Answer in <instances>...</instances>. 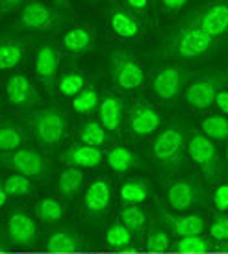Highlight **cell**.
<instances>
[{
	"label": "cell",
	"instance_id": "9",
	"mask_svg": "<svg viewBox=\"0 0 228 254\" xmlns=\"http://www.w3.org/2000/svg\"><path fill=\"white\" fill-rule=\"evenodd\" d=\"M104 21L110 34L121 41H136L143 37L145 22L124 4L114 2L104 9Z\"/></svg>",
	"mask_w": 228,
	"mask_h": 254
},
{
	"label": "cell",
	"instance_id": "39",
	"mask_svg": "<svg viewBox=\"0 0 228 254\" xmlns=\"http://www.w3.org/2000/svg\"><path fill=\"white\" fill-rule=\"evenodd\" d=\"M160 15H174L189 6L191 0H154Z\"/></svg>",
	"mask_w": 228,
	"mask_h": 254
},
{
	"label": "cell",
	"instance_id": "32",
	"mask_svg": "<svg viewBox=\"0 0 228 254\" xmlns=\"http://www.w3.org/2000/svg\"><path fill=\"white\" fill-rule=\"evenodd\" d=\"M119 223H122L134 236H139L147 230V213L139 206H124L119 213Z\"/></svg>",
	"mask_w": 228,
	"mask_h": 254
},
{
	"label": "cell",
	"instance_id": "19",
	"mask_svg": "<svg viewBox=\"0 0 228 254\" xmlns=\"http://www.w3.org/2000/svg\"><path fill=\"white\" fill-rule=\"evenodd\" d=\"M7 240L17 247H28L37 238V225L34 217H30L24 212L9 213L6 225Z\"/></svg>",
	"mask_w": 228,
	"mask_h": 254
},
{
	"label": "cell",
	"instance_id": "26",
	"mask_svg": "<svg viewBox=\"0 0 228 254\" xmlns=\"http://www.w3.org/2000/svg\"><path fill=\"white\" fill-rule=\"evenodd\" d=\"M200 132L208 135L212 141H227L228 143V117L223 113L206 115L200 121Z\"/></svg>",
	"mask_w": 228,
	"mask_h": 254
},
{
	"label": "cell",
	"instance_id": "5",
	"mask_svg": "<svg viewBox=\"0 0 228 254\" xmlns=\"http://www.w3.org/2000/svg\"><path fill=\"white\" fill-rule=\"evenodd\" d=\"M185 152L191 158V162L197 165V169L200 171L202 178L208 184H214L221 178L223 162L219 158V152H217L214 141L208 135L202 134L200 130H195L189 134Z\"/></svg>",
	"mask_w": 228,
	"mask_h": 254
},
{
	"label": "cell",
	"instance_id": "16",
	"mask_svg": "<svg viewBox=\"0 0 228 254\" xmlns=\"http://www.w3.org/2000/svg\"><path fill=\"white\" fill-rule=\"evenodd\" d=\"M112 202V182L106 177L93 178L84 191V206L91 217H100L108 212Z\"/></svg>",
	"mask_w": 228,
	"mask_h": 254
},
{
	"label": "cell",
	"instance_id": "30",
	"mask_svg": "<svg viewBox=\"0 0 228 254\" xmlns=\"http://www.w3.org/2000/svg\"><path fill=\"white\" fill-rule=\"evenodd\" d=\"M104 241L108 247L112 249H136V236L122 223H114L108 226Z\"/></svg>",
	"mask_w": 228,
	"mask_h": 254
},
{
	"label": "cell",
	"instance_id": "41",
	"mask_svg": "<svg viewBox=\"0 0 228 254\" xmlns=\"http://www.w3.org/2000/svg\"><path fill=\"white\" fill-rule=\"evenodd\" d=\"M212 200H214L215 210H219L221 213L228 212V182H223L215 188Z\"/></svg>",
	"mask_w": 228,
	"mask_h": 254
},
{
	"label": "cell",
	"instance_id": "36",
	"mask_svg": "<svg viewBox=\"0 0 228 254\" xmlns=\"http://www.w3.org/2000/svg\"><path fill=\"white\" fill-rule=\"evenodd\" d=\"M210 249H212L210 240L204 238L202 234L184 236V238H178L176 243H174V251H178V253H208Z\"/></svg>",
	"mask_w": 228,
	"mask_h": 254
},
{
	"label": "cell",
	"instance_id": "34",
	"mask_svg": "<svg viewBox=\"0 0 228 254\" xmlns=\"http://www.w3.org/2000/svg\"><path fill=\"white\" fill-rule=\"evenodd\" d=\"M100 97L95 87L87 85L82 93H78L74 99H71V108L74 113L78 115H91L95 110H99L100 106Z\"/></svg>",
	"mask_w": 228,
	"mask_h": 254
},
{
	"label": "cell",
	"instance_id": "28",
	"mask_svg": "<svg viewBox=\"0 0 228 254\" xmlns=\"http://www.w3.org/2000/svg\"><path fill=\"white\" fill-rule=\"evenodd\" d=\"M84 184V173L78 167H67L57 177V191L67 198H74L82 190Z\"/></svg>",
	"mask_w": 228,
	"mask_h": 254
},
{
	"label": "cell",
	"instance_id": "27",
	"mask_svg": "<svg viewBox=\"0 0 228 254\" xmlns=\"http://www.w3.org/2000/svg\"><path fill=\"white\" fill-rule=\"evenodd\" d=\"M80 249L78 234L71 228H61L54 232L47 241V251L49 253H74Z\"/></svg>",
	"mask_w": 228,
	"mask_h": 254
},
{
	"label": "cell",
	"instance_id": "22",
	"mask_svg": "<svg viewBox=\"0 0 228 254\" xmlns=\"http://www.w3.org/2000/svg\"><path fill=\"white\" fill-rule=\"evenodd\" d=\"M26 58V45L17 37L6 36L0 43V67L7 72L11 69H17Z\"/></svg>",
	"mask_w": 228,
	"mask_h": 254
},
{
	"label": "cell",
	"instance_id": "24",
	"mask_svg": "<svg viewBox=\"0 0 228 254\" xmlns=\"http://www.w3.org/2000/svg\"><path fill=\"white\" fill-rule=\"evenodd\" d=\"M150 195V186L143 178H128L119 188V200L124 206H139Z\"/></svg>",
	"mask_w": 228,
	"mask_h": 254
},
{
	"label": "cell",
	"instance_id": "31",
	"mask_svg": "<svg viewBox=\"0 0 228 254\" xmlns=\"http://www.w3.org/2000/svg\"><path fill=\"white\" fill-rule=\"evenodd\" d=\"M24 143V130L15 123L4 121L0 127V150L2 154L19 150Z\"/></svg>",
	"mask_w": 228,
	"mask_h": 254
},
{
	"label": "cell",
	"instance_id": "44",
	"mask_svg": "<svg viewBox=\"0 0 228 254\" xmlns=\"http://www.w3.org/2000/svg\"><path fill=\"white\" fill-rule=\"evenodd\" d=\"M7 197H9V195H7L6 191H4V190H0V204H2V206H6V204H7Z\"/></svg>",
	"mask_w": 228,
	"mask_h": 254
},
{
	"label": "cell",
	"instance_id": "20",
	"mask_svg": "<svg viewBox=\"0 0 228 254\" xmlns=\"http://www.w3.org/2000/svg\"><path fill=\"white\" fill-rule=\"evenodd\" d=\"M158 210H160L162 221H164L165 225L169 226L178 238H184V236H197V234L204 232V228H206V221H204L202 215H197V213H169V212H165L162 206H158Z\"/></svg>",
	"mask_w": 228,
	"mask_h": 254
},
{
	"label": "cell",
	"instance_id": "3",
	"mask_svg": "<svg viewBox=\"0 0 228 254\" xmlns=\"http://www.w3.org/2000/svg\"><path fill=\"white\" fill-rule=\"evenodd\" d=\"M189 134L182 125H169L152 141V158L167 173H174L184 163Z\"/></svg>",
	"mask_w": 228,
	"mask_h": 254
},
{
	"label": "cell",
	"instance_id": "7",
	"mask_svg": "<svg viewBox=\"0 0 228 254\" xmlns=\"http://www.w3.org/2000/svg\"><path fill=\"white\" fill-rule=\"evenodd\" d=\"M227 82V72L223 71H212L206 74H199L193 78L189 85L184 91L185 104L197 112H204L215 104L217 93L223 89V85Z\"/></svg>",
	"mask_w": 228,
	"mask_h": 254
},
{
	"label": "cell",
	"instance_id": "45",
	"mask_svg": "<svg viewBox=\"0 0 228 254\" xmlns=\"http://www.w3.org/2000/svg\"><path fill=\"white\" fill-rule=\"evenodd\" d=\"M54 4H56V6L67 7V6H69V0H54Z\"/></svg>",
	"mask_w": 228,
	"mask_h": 254
},
{
	"label": "cell",
	"instance_id": "15",
	"mask_svg": "<svg viewBox=\"0 0 228 254\" xmlns=\"http://www.w3.org/2000/svg\"><path fill=\"white\" fill-rule=\"evenodd\" d=\"M195 21L217 41L228 36V0H214L195 15Z\"/></svg>",
	"mask_w": 228,
	"mask_h": 254
},
{
	"label": "cell",
	"instance_id": "6",
	"mask_svg": "<svg viewBox=\"0 0 228 254\" xmlns=\"http://www.w3.org/2000/svg\"><path fill=\"white\" fill-rule=\"evenodd\" d=\"M197 76L182 65H164L152 76L150 89L158 102H174L189 85V80Z\"/></svg>",
	"mask_w": 228,
	"mask_h": 254
},
{
	"label": "cell",
	"instance_id": "1",
	"mask_svg": "<svg viewBox=\"0 0 228 254\" xmlns=\"http://www.w3.org/2000/svg\"><path fill=\"white\" fill-rule=\"evenodd\" d=\"M217 49V39L206 34L195 19L182 22L172 30L162 45V56L172 62H197L212 56Z\"/></svg>",
	"mask_w": 228,
	"mask_h": 254
},
{
	"label": "cell",
	"instance_id": "47",
	"mask_svg": "<svg viewBox=\"0 0 228 254\" xmlns=\"http://www.w3.org/2000/svg\"><path fill=\"white\" fill-rule=\"evenodd\" d=\"M225 160H227V167H228V143H227V148H225Z\"/></svg>",
	"mask_w": 228,
	"mask_h": 254
},
{
	"label": "cell",
	"instance_id": "35",
	"mask_svg": "<svg viewBox=\"0 0 228 254\" xmlns=\"http://www.w3.org/2000/svg\"><path fill=\"white\" fill-rule=\"evenodd\" d=\"M2 190L6 191L11 198L17 197H26L34 191V184L28 177L19 175V173H11L2 180Z\"/></svg>",
	"mask_w": 228,
	"mask_h": 254
},
{
	"label": "cell",
	"instance_id": "12",
	"mask_svg": "<svg viewBox=\"0 0 228 254\" xmlns=\"http://www.w3.org/2000/svg\"><path fill=\"white\" fill-rule=\"evenodd\" d=\"M2 163H4V167L11 169L13 173L24 175L34 180L43 178L50 169L49 158L32 148H19L13 152L2 154Z\"/></svg>",
	"mask_w": 228,
	"mask_h": 254
},
{
	"label": "cell",
	"instance_id": "14",
	"mask_svg": "<svg viewBox=\"0 0 228 254\" xmlns=\"http://www.w3.org/2000/svg\"><path fill=\"white\" fill-rule=\"evenodd\" d=\"M4 91H6L7 102L15 108H21V110H34L41 102L39 91L36 89L34 82L21 72H15L11 76H7Z\"/></svg>",
	"mask_w": 228,
	"mask_h": 254
},
{
	"label": "cell",
	"instance_id": "10",
	"mask_svg": "<svg viewBox=\"0 0 228 254\" xmlns=\"http://www.w3.org/2000/svg\"><path fill=\"white\" fill-rule=\"evenodd\" d=\"M165 198L176 213H189V210L202 206L204 190L195 177H180L167 186Z\"/></svg>",
	"mask_w": 228,
	"mask_h": 254
},
{
	"label": "cell",
	"instance_id": "37",
	"mask_svg": "<svg viewBox=\"0 0 228 254\" xmlns=\"http://www.w3.org/2000/svg\"><path fill=\"white\" fill-rule=\"evenodd\" d=\"M171 247V240H169V234L165 232L164 228L154 226L150 228L147 236H145V249L150 253H165Z\"/></svg>",
	"mask_w": 228,
	"mask_h": 254
},
{
	"label": "cell",
	"instance_id": "42",
	"mask_svg": "<svg viewBox=\"0 0 228 254\" xmlns=\"http://www.w3.org/2000/svg\"><path fill=\"white\" fill-rule=\"evenodd\" d=\"M215 106L219 108V112H221L223 115H227V117H228V89H225V87H223L221 91L217 93Z\"/></svg>",
	"mask_w": 228,
	"mask_h": 254
},
{
	"label": "cell",
	"instance_id": "43",
	"mask_svg": "<svg viewBox=\"0 0 228 254\" xmlns=\"http://www.w3.org/2000/svg\"><path fill=\"white\" fill-rule=\"evenodd\" d=\"M22 2L24 0H0V7H2V13L7 15L15 11V9H19L22 6Z\"/></svg>",
	"mask_w": 228,
	"mask_h": 254
},
{
	"label": "cell",
	"instance_id": "38",
	"mask_svg": "<svg viewBox=\"0 0 228 254\" xmlns=\"http://www.w3.org/2000/svg\"><path fill=\"white\" fill-rule=\"evenodd\" d=\"M121 4H124L130 11H134L143 22L154 21V6H156L154 0H121Z\"/></svg>",
	"mask_w": 228,
	"mask_h": 254
},
{
	"label": "cell",
	"instance_id": "8",
	"mask_svg": "<svg viewBox=\"0 0 228 254\" xmlns=\"http://www.w3.org/2000/svg\"><path fill=\"white\" fill-rule=\"evenodd\" d=\"M164 115L156 106H152L147 100H134L126 112V128L128 134L136 139H145L150 135L162 132Z\"/></svg>",
	"mask_w": 228,
	"mask_h": 254
},
{
	"label": "cell",
	"instance_id": "21",
	"mask_svg": "<svg viewBox=\"0 0 228 254\" xmlns=\"http://www.w3.org/2000/svg\"><path fill=\"white\" fill-rule=\"evenodd\" d=\"M59 160L67 163L69 167H78V169H93L102 163L104 154L100 152V148L89 147L86 143H74L71 147L63 150Z\"/></svg>",
	"mask_w": 228,
	"mask_h": 254
},
{
	"label": "cell",
	"instance_id": "4",
	"mask_svg": "<svg viewBox=\"0 0 228 254\" xmlns=\"http://www.w3.org/2000/svg\"><path fill=\"white\" fill-rule=\"evenodd\" d=\"M108 69L114 87L122 93H134L141 89L147 80V72L141 62L126 49L112 50L108 58Z\"/></svg>",
	"mask_w": 228,
	"mask_h": 254
},
{
	"label": "cell",
	"instance_id": "2",
	"mask_svg": "<svg viewBox=\"0 0 228 254\" xmlns=\"http://www.w3.org/2000/svg\"><path fill=\"white\" fill-rule=\"evenodd\" d=\"M26 121L39 147L47 150H54L59 147L69 132V117L63 112V108L56 104L34 110L26 115Z\"/></svg>",
	"mask_w": 228,
	"mask_h": 254
},
{
	"label": "cell",
	"instance_id": "40",
	"mask_svg": "<svg viewBox=\"0 0 228 254\" xmlns=\"http://www.w3.org/2000/svg\"><path fill=\"white\" fill-rule=\"evenodd\" d=\"M210 236L214 240L227 241L228 240V215H217L210 225Z\"/></svg>",
	"mask_w": 228,
	"mask_h": 254
},
{
	"label": "cell",
	"instance_id": "11",
	"mask_svg": "<svg viewBox=\"0 0 228 254\" xmlns=\"http://www.w3.org/2000/svg\"><path fill=\"white\" fill-rule=\"evenodd\" d=\"M17 24L26 32H50L59 26V15L43 0H30L22 6Z\"/></svg>",
	"mask_w": 228,
	"mask_h": 254
},
{
	"label": "cell",
	"instance_id": "29",
	"mask_svg": "<svg viewBox=\"0 0 228 254\" xmlns=\"http://www.w3.org/2000/svg\"><path fill=\"white\" fill-rule=\"evenodd\" d=\"M86 76L78 71H67L57 76L56 89L65 99H74L78 93L86 89Z\"/></svg>",
	"mask_w": 228,
	"mask_h": 254
},
{
	"label": "cell",
	"instance_id": "13",
	"mask_svg": "<svg viewBox=\"0 0 228 254\" xmlns=\"http://www.w3.org/2000/svg\"><path fill=\"white\" fill-rule=\"evenodd\" d=\"M34 69L45 91L52 95L57 82V71H59V49L52 41H41L36 45Z\"/></svg>",
	"mask_w": 228,
	"mask_h": 254
},
{
	"label": "cell",
	"instance_id": "33",
	"mask_svg": "<svg viewBox=\"0 0 228 254\" xmlns=\"http://www.w3.org/2000/svg\"><path fill=\"white\" fill-rule=\"evenodd\" d=\"M36 215L47 225H56L63 217V204L56 197H43L36 206Z\"/></svg>",
	"mask_w": 228,
	"mask_h": 254
},
{
	"label": "cell",
	"instance_id": "46",
	"mask_svg": "<svg viewBox=\"0 0 228 254\" xmlns=\"http://www.w3.org/2000/svg\"><path fill=\"white\" fill-rule=\"evenodd\" d=\"M221 249L228 253V240H227V241H223V243H221Z\"/></svg>",
	"mask_w": 228,
	"mask_h": 254
},
{
	"label": "cell",
	"instance_id": "17",
	"mask_svg": "<svg viewBox=\"0 0 228 254\" xmlns=\"http://www.w3.org/2000/svg\"><path fill=\"white\" fill-rule=\"evenodd\" d=\"M99 121L106 128L108 134L121 135L122 125L126 123V112H124V100L119 95H106L102 97L99 106Z\"/></svg>",
	"mask_w": 228,
	"mask_h": 254
},
{
	"label": "cell",
	"instance_id": "23",
	"mask_svg": "<svg viewBox=\"0 0 228 254\" xmlns=\"http://www.w3.org/2000/svg\"><path fill=\"white\" fill-rule=\"evenodd\" d=\"M106 163L114 173L124 175L128 171L136 169L139 165V160H137V154L134 150H130L128 147H122V145H117L106 152Z\"/></svg>",
	"mask_w": 228,
	"mask_h": 254
},
{
	"label": "cell",
	"instance_id": "25",
	"mask_svg": "<svg viewBox=\"0 0 228 254\" xmlns=\"http://www.w3.org/2000/svg\"><path fill=\"white\" fill-rule=\"evenodd\" d=\"M78 135H80V141L95 148L104 147L110 141V134L106 132V128L100 125V121H93V119H86L80 123Z\"/></svg>",
	"mask_w": 228,
	"mask_h": 254
},
{
	"label": "cell",
	"instance_id": "18",
	"mask_svg": "<svg viewBox=\"0 0 228 254\" xmlns=\"http://www.w3.org/2000/svg\"><path fill=\"white\" fill-rule=\"evenodd\" d=\"M95 28L89 24H74L71 28H67L61 36V49L69 56H84L95 47Z\"/></svg>",
	"mask_w": 228,
	"mask_h": 254
}]
</instances>
